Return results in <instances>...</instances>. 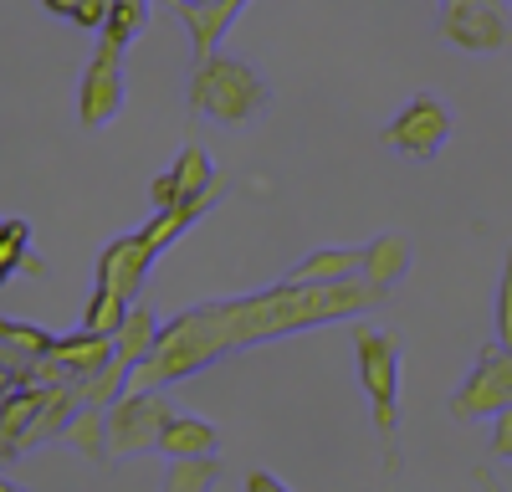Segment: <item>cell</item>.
Wrapping results in <instances>:
<instances>
[{
  "label": "cell",
  "instance_id": "f1b7e54d",
  "mask_svg": "<svg viewBox=\"0 0 512 492\" xmlns=\"http://www.w3.org/2000/svg\"><path fill=\"white\" fill-rule=\"evenodd\" d=\"M441 6H497V0H441Z\"/></svg>",
  "mask_w": 512,
  "mask_h": 492
},
{
  "label": "cell",
  "instance_id": "cb8c5ba5",
  "mask_svg": "<svg viewBox=\"0 0 512 492\" xmlns=\"http://www.w3.org/2000/svg\"><path fill=\"white\" fill-rule=\"evenodd\" d=\"M26 369H31V364H26ZM26 369H21V364H0V405H6L16 390L31 385V380H26Z\"/></svg>",
  "mask_w": 512,
  "mask_h": 492
},
{
  "label": "cell",
  "instance_id": "e0dca14e",
  "mask_svg": "<svg viewBox=\"0 0 512 492\" xmlns=\"http://www.w3.org/2000/svg\"><path fill=\"white\" fill-rule=\"evenodd\" d=\"M221 477H226L221 451H210V457H169L164 492H216Z\"/></svg>",
  "mask_w": 512,
  "mask_h": 492
},
{
  "label": "cell",
  "instance_id": "8fae6325",
  "mask_svg": "<svg viewBox=\"0 0 512 492\" xmlns=\"http://www.w3.org/2000/svg\"><path fill=\"white\" fill-rule=\"evenodd\" d=\"M159 313L149 308V303H134L123 313V323L113 328V354L128 364V369H139L149 354H154V344H159Z\"/></svg>",
  "mask_w": 512,
  "mask_h": 492
},
{
  "label": "cell",
  "instance_id": "52a82bcc",
  "mask_svg": "<svg viewBox=\"0 0 512 492\" xmlns=\"http://www.w3.org/2000/svg\"><path fill=\"white\" fill-rule=\"evenodd\" d=\"M451 139V108L431 93H415L390 123H384V144H390L395 154L425 164V159H436Z\"/></svg>",
  "mask_w": 512,
  "mask_h": 492
},
{
  "label": "cell",
  "instance_id": "9a60e30c",
  "mask_svg": "<svg viewBox=\"0 0 512 492\" xmlns=\"http://www.w3.org/2000/svg\"><path fill=\"white\" fill-rule=\"evenodd\" d=\"M16 272L47 277V262L31 252V226L16 221V216H6V221H0V287H6Z\"/></svg>",
  "mask_w": 512,
  "mask_h": 492
},
{
  "label": "cell",
  "instance_id": "5bb4252c",
  "mask_svg": "<svg viewBox=\"0 0 512 492\" xmlns=\"http://www.w3.org/2000/svg\"><path fill=\"white\" fill-rule=\"evenodd\" d=\"M62 446L82 451V457H88L93 467H108V410L77 405L72 421H67V431H62Z\"/></svg>",
  "mask_w": 512,
  "mask_h": 492
},
{
  "label": "cell",
  "instance_id": "6da1fadb",
  "mask_svg": "<svg viewBox=\"0 0 512 492\" xmlns=\"http://www.w3.org/2000/svg\"><path fill=\"white\" fill-rule=\"evenodd\" d=\"M384 298L390 293L359 272V277H344V282H292V277H282L267 293L185 308L159 328V344L134 375H128V390H169V385L195 380L210 364L246 354L256 344H277V339L308 334V328H323V323L369 318L374 308H384Z\"/></svg>",
  "mask_w": 512,
  "mask_h": 492
},
{
  "label": "cell",
  "instance_id": "603a6c76",
  "mask_svg": "<svg viewBox=\"0 0 512 492\" xmlns=\"http://www.w3.org/2000/svg\"><path fill=\"white\" fill-rule=\"evenodd\" d=\"M492 451H497V462H512V405L492 416Z\"/></svg>",
  "mask_w": 512,
  "mask_h": 492
},
{
  "label": "cell",
  "instance_id": "ffe728a7",
  "mask_svg": "<svg viewBox=\"0 0 512 492\" xmlns=\"http://www.w3.org/2000/svg\"><path fill=\"white\" fill-rule=\"evenodd\" d=\"M149 6H154V0H113V16H108L103 36L123 41V47H134V41L144 36V26H149Z\"/></svg>",
  "mask_w": 512,
  "mask_h": 492
},
{
  "label": "cell",
  "instance_id": "8992f818",
  "mask_svg": "<svg viewBox=\"0 0 512 492\" xmlns=\"http://www.w3.org/2000/svg\"><path fill=\"white\" fill-rule=\"evenodd\" d=\"M123 52H128L123 41H113V36L98 31V52H93L88 72H82V82H77V123H82L88 134L108 129V123L118 118V108H123V98H128Z\"/></svg>",
  "mask_w": 512,
  "mask_h": 492
},
{
  "label": "cell",
  "instance_id": "30bf717a",
  "mask_svg": "<svg viewBox=\"0 0 512 492\" xmlns=\"http://www.w3.org/2000/svg\"><path fill=\"white\" fill-rule=\"evenodd\" d=\"M77 405H82V400H77L72 385H47V395H41L36 416H31V426H26V436H21V451H36V446H47V441H62V431H67V421H72Z\"/></svg>",
  "mask_w": 512,
  "mask_h": 492
},
{
  "label": "cell",
  "instance_id": "7a4b0ae2",
  "mask_svg": "<svg viewBox=\"0 0 512 492\" xmlns=\"http://www.w3.org/2000/svg\"><path fill=\"white\" fill-rule=\"evenodd\" d=\"M349 328H354L359 385L369 395V416H374V431H379V446H384V472L400 477L405 472V410H400L405 344H400L395 328H379V323H364V318H349Z\"/></svg>",
  "mask_w": 512,
  "mask_h": 492
},
{
  "label": "cell",
  "instance_id": "3957f363",
  "mask_svg": "<svg viewBox=\"0 0 512 492\" xmlns=\"http://www.w3.org/2000/svg\"><path fill=\"white\" fill-rule=\"evenodd\" d=\"M185 103L221 123V129H246L256 123L267 108H272V82L256 72L251 62L241 57H226V52H210L190 67V82H185Z\"/></svg>",
  "mask_w": 512,
  "mask_h": 492
},
{
  "label": "cell",
  "instance_id": "d4e9b609",
  "mask_svg": "<svg viewBox=\"0 0 512 492\" xmlns=\"http://www.w3.org/2000/svg\"><path fill=\"white\" fill-rule=\"evenodd\" d=\"M246 492H292L277 472H267V467H256V472H246Z\"/></svg>",
  "mask_w": 512,
  "mask_h": 492
},
{
  "label": "cell",
  "instance_id": "7402d4cb",
  "mask_svg": "<svg viewBox=\"0 0 512 492\" xmlns=\"http://www.w3.org/2000/svg\"><path fill=\"white\" fill-rule=\"evenodd\" d=\"M108 16H113V0H82V6L72 11V26L77 31H103Z\"/></svg>",
  "mask_w": 512,
  "mask_h": 492
},
{
  "label": "cell",
  "instance_id": "83f0119b",
  "mask_svg": "<svg viewBox=\"0 0 512 492\" xmlns=\"http://www.w3.org/2000/svg\"><path fill=\"white\" fill-rule=\"evenodd\" d=\"M0 492H31V487H21V482H11L6 472H0Z\"/></svg>",
  "mask_w": 512,
  "mask_h": 492
},
{
  "label": "cell",
  "instance_id": "277c9868",
  "mask_svg": "<svg viewBox=\"0 0 512 492\" xmlns=\"http://www.w3.org/2000/svg\"><path fill=\"white\" fill-rule=\"evenodd\" d=\"M175 416V400L169 390H123L108 405V467L159 451V431Z\"/></svg>",
  "mask_w": 512,
  "mask_h": 492
},
{
  "label": "cell",
  "instance_id": "ba28073f",
  "mask_svg": "<svg viewBox=\"0 0 512 492\" xmlns=\"http://www.w3.org/2000/svg\"><path fill=\"white\" fill-rule=\"evenodd\" d=\"M436 36L456 52H472V57H492L512 47V21L507 6H441L436 16Z\"/></svg>",
  "mask_w": 512,
  "mask_h": 492
},
{
  "label": "cell",
  "instance_id": "484cf974",
  "mask_svg": "<svg viewBox=\"0 0 512 492\" xmlns=\"http://www.w3.org/2000/svg\"><path fill=\"white\" fill-rule=\"evenodd\" d=\"M472 482H477L482 492H507V487L497 482V472H492V467H472Z\"/></svg>",
  "mask_w": 512,
  "mask_h": 492
},
{
  "label": "cell",
  "instance_id": "5b68a950",
  "mask_svg": "<svg viewBox=\"0 0 512 492\" xmlns=\"http://www.w3.org/2000/svg\"><path fill=\"white\" fill-rule=\"evenodd\" d=\"M507 405H512V349H502L492 339L477 354V364L466 369V380L456 385L446 410H451L456 426H477V421H492L497 410H507Z\"/></svg>",
  "mask_w": 512,
  "mask_h": 492
},
{
  "label": "cell",
  "instance_id": "9c48e42d",
  "mask_svg": "<svg viewBox=\"0 0 512 492\" xmlns=\"http://www.w3.org/2000/svg\"><path fill=\"white\" fill-rule=\"evenodd\" d=\"M410 262H415V246H410V236H400V231H379V236L364 246V277H369L374 287H384V293L410 277Z\"/></svg>",
  "mask_w": 512,
  "mask_h": 492
},
{
  "label": "cell",
  "instance_id": "d6986e66",
  "mask_svg": "<svg viewBox=\"0 0 512 492\" xmlns=\"http://www.w3.org/2000/svg\"><path fill=\"white\" fill-rule=\"evenodd\" d=\"M52 339H57V334H47V328H36V323H21V318H0V344H6V349H16L26 364L47 354V349H52Z\"/></svg>",
  "mask_w": 512,
  "mask_h": 492
},
{
  "label": "cell",
  "instance_id": "ac0fdd59",
  "mask_svg": "<svg viewBox=\"0 0 512 492\" xmlns=\"http://www.w3.org/2000/svg\"><path fill=\"white\" fill-rule=\"evenodd\" d=\"M128 375H134V369H128V364L113 354L103 369H93V375H88V380H77L72 390H77V400H82V405H98V410H108V405L128 390Z\"/></svg>",
  "mask_w": 512,
  "mask_h": 492
},
{
  "label": "cell",
  "instance_id": "7c38bea8",
  "mask_svg": "<svg viewBox=\"0 0 512 492\" xmlns=\"http://www.w3.org/2000/svg\"><path fill=\"white\" fill-rule=\"evenodd\" d=\"M159 451H164V457H210V451H221V431L210 421H200V416L175 410L169 426L159 431Z\"/></svg>",
  "mask_w": 512,
  "mask_h": 492
},
{
  "label": "cell",
  "instance_id": "4fadbf2b",
  "mask_svg": "<svg viewBox=\"0 0 512 492\" xmlns=\"http://www.w3.org/2000/svg\"><path fill=\"white\" fill-rule=\"evenodd\" d=\"M364 272V246H318L297 262L287 277L292 282H344V277H359Z\"/></svg>",
  "mask_w": 512,
  "mask_h": 492
},
{
  "label": "cell",
  "instance_id": "2e32d148",
  "mask_svg": "<svg viewBox=\"0 0 512 492\" xmlns=\"http://www.w3.org/2000/svg\"><path fill=\"white\" fill-rule=\"evenodd\" d=\"M169 180H175L180 205H185V200H200V195H210V190L221 185L216 164H210V154H205L200 144H185V149H180V159L169 164Z\"/></svg>",
  "mask_w": 512,
  "mask_h": 492
},
{
  "label": "cell",
  "instance_id": "f546056e",
  "mask_svg": "<svg viewBox=\"0 0 512 492\" xmlns=\"http://www.w3.org/2000/svg\"><path fill=\"white\" fill-rule=\"evenodd\" d=\"M11 462H16V457H11V451H0V472H6V467H11Z\"/></svg>",
  "mask_w": 512,
  "mask_h": 492
},
{
  "label": "cell",
  "instance_id": "44dd1931",
  "mask_svg": "<svg viewBox=\"0 0 512 492\" xmlns=\"http://www.w3.org/2000/svg\"><path fill=\"white\" fill-rule=\"evenodd\" d=\"M492 323H497V344H502V349H512V246H507V257H502V277H497Z\"/></svg>",
  "mask_w": 512,
  "mask_h": 492
},
{
  "label": "cell",
  "instance_id": "4316f807",
  "mask_svg": "<svg viewBox=\"0 0 512 492\" xmlns=\"http://www.w3.org/2000/svg\"><path fill=\"white\" fill-rule=\"evenodd\" d=\"M82 6V0H41V11H52V16H67L72 21V11Z\"/></svg>",
  "mask_w": 512,
  "mask_h": 492
}]
</instances>
